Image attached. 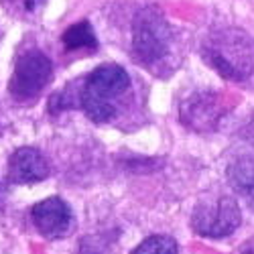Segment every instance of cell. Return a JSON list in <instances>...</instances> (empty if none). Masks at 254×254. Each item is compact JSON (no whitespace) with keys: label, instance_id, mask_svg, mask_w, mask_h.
<instances>
[{"label":"cell","instance_id":"52a82bcc","mask_svg":"<svg viewBox=\"0 0 254 254\" xmlns=\"http://www.w3.org/2000/svg\"><path fill=\"white\" fill-rule=\"evenodd\" d=\"M31 218L37 230L49 240L63 238L73 226V214L65 199L47 197L31 207Z\"/></svg>","mask_w":254,"mask_h":254},{"label":"cell","instance_id":"7a4b0ae2","mask_svg":"<svg viewBox=\"0 0 254 254\" xmlns=\"http://www.w3.org/2000/svg\"><path fill=\"white\" fill-rule=\"evenodd\" d=\"M130 90V75L116 63L96 67L79 88V106L86 116L98 124L118 116L120 102Z\"/></svg>","mask_w":254,"mask_h":254},{"label":"cell","instance_id":"5bb4252c","mask_svg":"<svg viewBox=\"0 0 254 254\" xmlns=\"http://www.w3.org/2000/svg\"><path fill=\"white\" fill-rule=\"evenodd\" d=\"M246 136H248V140L254 144V118H252V122H250V126L246 128Z\"/></svg>","mask_w":254,"mask_h":254},{"label":"cell","instance_id":"5b68a950","mask_svg":"<svg viewBox=\"0 0 254 254\" xmlns=\"http://www.w3.org/2000/svg\"><path fill=\"white\" fill-rule=\"evenodd\" d=\"M242 224L240 205L234 197L222 195L214 201H199L191 214V228L205 238H226Z\"/></svg>","mask_w":254,"mask_h":254},{"label":"cell","instance_id":"7c38bea8","mask_svg":"<svg viewBox=\"0 0 254 254\" xmlns=\"http://www.w3.org/2000/svg\"><path fill=\"white\" fill-rule=\"evenodd\" d=\"M110 240L106 234H90L79 242V254H108Z\"/></svg>","mask_w":254,"mask_h":254},{"label":"cell","instance_id":"30bf717a","mask_svg":"<svg viewBox=\"0 0 254 254\" xmlns=\"http://www.w3.org/2000/svg\"><path fill=\"white\" fill-rule=\"evenodd\" d=\"M63 49L67 53L75 51H96L98 49V37L94 33V27L88 20H79V23L67 27L61 35Z\"/></svg>","mask_w":254,"mask_h":254},{"label":"cell","instance_id":"9a60e30c","mask_svg":"<svg viewBox=\"0 0 254 254\" xmlns=\"http://www.w3.org/2000/svg\"><path fill=\"white\" fill-rule=\"evenodd\" d=\"M242 254H254V240H250V242L242 248Z\"/></svg>","mask_w":254,"mask_h":254},{"label":"cell","instance_id":"3957f363","mask_svg":"<svg viewBox=\"0 0 254 254\" xmlns=\"http://www.w3.org/2000/svg\"><path fill=\"white\" fill-rule=\"evenodd\" d=\"M173 51V29L157 6H144L132 20V57L142 67L157 71Z\"/></svg>","mask_w":254,"mask_h":254},{"label":"cell","instance_id":"4fadbf2b","mask_svg":"<svg viewBox=\"0 0 254 254\" xmlns=\"http://www.w3.org/2000/svg\"><path fill=\"white\" fill-rule=\"evenodd\" d=\"M41 2H43V0H23V8H25L27 12H33Z\"/></svg>","mask_w":254,"mask_h":254},{"label":"cell","instance_id":"6da1fadb","mask_svg":"<svg viewBox=\"0 0 254 254\" xmlns=\"http://www.w3.org/2000/svg\"><path fill=\"white\" fill-rule=\"evenodd\" d=\"M201 57L228 81H246L254 73V41L238 29L211 31L201 43Z\"/></svg>","mask_w":254,"mask_h":254},{"label":"cell","instance_id":"ba28073f","mask_svg":"<svg viewBox=\"0 0 254 254\" xmlns=\"http://www.w3.org/2000/svg\"><path fill=\"white\" fill-rule=\"evenodd\" d=\"M49 177V163L35 146H20L8 159V183L31 185Z\"/></svg>","mask_w":254,"mask_h":254},{"label":"cell","instance_id":"8992f818","mask_svg":"<svg viewBox=\"0 0 254 254\" xmlns=\"http://www.w3.org/2000/svg\"><path fill=\"white\" fill-rule=\"evenodd\" d=\"M226 108L216 92H195L189 96L179 108L181 122L195 132L216 130Z\"/></svg>","mask_w":254,"mask_h":254},{"label":"cell","instance_id":"277c9868","mask_svg":"<svg viewBox=\"0 0 254 254\" xmlns=\"http://www.w3.org/2000/svg\"><path fill=\"white\" fill-rule=\"evenodd\" d=\"M53 79V63L41 49H27L16 61L8 81V94L16 102H33Z\"/></svg>","mask_w":254,"mask_h":254},{"label":"cell","instance_id":"9c48e42d","mask_svg":"<svg viewBox=\"0 0 254 254\" xmlns=\"http://www.w3.org/2000/svg\"><path fill=\"white\" fill-rule=\"evenodd\" d=\"M228 181L254 211V157H240L228 167Z\"/></svg>","mask_w":254,"mask_h":254},{"label":"cell","instance_id":"8fae6325","mask_svg":"<svg viewBox=\"0 0 254 254\" xmlns=\"http://www.w3.org/2000/svg\"><path fill=\"white\" fill-rule=\"evenodd\" d=\"M130 254H179V246L171 236L155 234L142 240Z\"/></svg>","mask_w":254,"mask_h":254}]
</instances>
